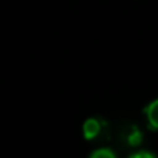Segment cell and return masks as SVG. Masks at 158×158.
I'll return each mask as SVG.
<instances>
[{"instance_id":"obj_1","label":"cell","mask_w":158,"mask_h":158,"mask_svg":"<svg viewBox=\"0 0 158 158\" xmlns=\"http://www.w3.org/2000/svg\"><path fill=\"white\" fill-rule=\"evenodd\" d=\"M144 115H146V118H147L149 129L158 130V99L152 101V102L144 109Z\"/></svg>"},{"instance_id":"obj_2","label":"cell","mask_w":158,"mask_h":158,"mask_svg":"<svg viewBox=\"0 0 158 158\" xmlns=\"http://www.w3.org/2000/svg\"><path fill=\"white\" fill-rule=\"evenodd\" d=\"M101 129H102V123L96 118H90L84 123V136L87 139H93L101 133Z\"/></svg>"},{"instance_id":"obj_3","label":"cell","mask_w":158,"mask_h":158,"mask_svg":"<svg viewBox=\"0 0 158 158\" xmlns=\"http://www.w3.org/2000/svg\"><path fill=\"white\" fill-rule=\"evenodd\" d=\"M126 141L129 146H138L143 141V133L138 130V127H129V132H126Z\"/></svg>"},{"instance_id":"obj_4","label":"cell","mask_w":158,"mask_h":158,"mask_svg":"<svg viewBox=\"0 0 158 158\" xmlns=\"http://www.w3.org/2000/svg\"><path fill=\"white\" fill-rule=\"evenodd\" d=\"M90 158H118L116 153L112 150V149H107V147H102V149H98L92 153Z\"/></svg>"},{"instance_id":"obj_5","label":"cell","mask_w":158,"mask_h":158,"mask_svg":"<svg viewBox=\"0 0 158 158\" xmlns=\"http://www.w3.org/2000/svg\"><path fill=\"white\" fill-rule=\"evenodd\" d=\"M129 158H156V156L153 153H150V152H136V153H133Z\"/></svg>"}]
</instances>
